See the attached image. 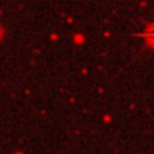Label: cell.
I'll list each match as a JSON object with an SVG mask.
<instances>
[{
  "mask_svg": "<svg viewBox=\"0 0 154 154\" xmlns=\"http://www.w3.org/2000/svg\"><path fill=\"white\" fill-rule=\"evenodd\" d=\"M144 37H146L147 40L151 42V43H154V28H151V30H147V33L144 35Z\"/></svg>",
  "mask_w": 154,
  "mask_h": 154,
  "instance_id": "obj_1",
  "label": "cell"
}]
</instances>
